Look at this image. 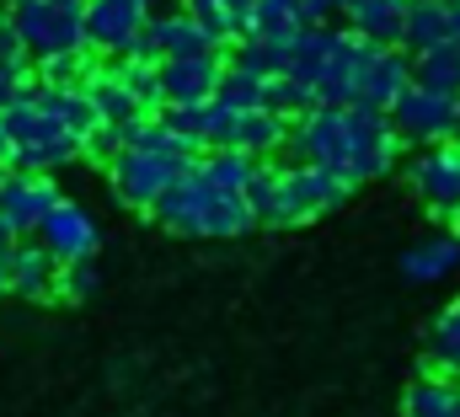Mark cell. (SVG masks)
<instances>
[{
	"instance_id": "obj_33",
	"label": "cell",
	"mask_w": 460,
	"mask_h": 417,
	"mask_svg": "<svg viewBox=\"0 0 460 417\" xmlns=\"http://www.w3.org/2000/svg\"><path fill=\"white\" fill-rule=\"evenodd\" d=\"M32 92V59H0V112Z\"/></svg>"
},
{
	"instance_id": "obj_44",
	"label": "cell",
	"mask_w": 460,
	"mask_h": 417,
	"mask_svg": "<svg viewBox=\"0 0 460 417\" xmlns=\"http://www.w3.org/2000/svg\"><path fill=\"white\" fill-rule=\"evenodd\" d=\"M0 5H16V0H0Z\"/></svg>"
},
{
	"instance_id": "obj_8",
	"label": "cell",
	"mask_w": 460,
	"mask_h": 417,
	"mask_svg": "<svg viewBox=\"0 0 460 417\" xmlns=\"http://www.w3.org/2000/svg\"><path fill=\"white\" fill-rule=\"evenodd\" d=\"M385 118H391L396 139H402V145H412V150H423V145H445V139H450V129H456V118H460V97H456V92H439V86L412 81V86L391 102Z\"/></svg>"
},
{
	"instance_id": "obj_41",
	"label": "cell",
	"mask_w": 460,
	"mask_h": 417,
	"mask_svg": "<svg viewBox=\"0 0 460 417\" xmlns=\"http://www.w3.org/2000/svg\"><path fill=\"white\" fill-rule=\"evenodd\" d=\"M450 230H456V235H460V208H456V214H450Z\"/></svg>"
},
{
	"instance_id": "obj_31",
	"label": "cell",
	"mask_w": 460,
	"mask_h": 417,
	"mask_svg": "<svg viewBox=\"0 0 460 417\" xmlns=\"http://www.w3.org/2000/svg\"><path fill=\"white\" fill-rule=\"evenodd\" d=\"M92 70H97V65H92V49H86V54H59V59L32 65V81H38V86H86Z\"/></svg>"
},
{
	"instance_id": "obj_5",
	"label": "cell",
	"mask_w": 460,
	"mask_h": 417,
	"mask_svg": "<svg viewBox=\"0 0 460 417\" xmlns=\"http://www.w3.org/2000/svg\"><path fill=\"white\" fill-rule=\"evenodd\" d=\"M0 123H5L11 166H16V172H43V177H54L59 166H75V161L86 155V139H81L70 123H59L32 92L5 107Z\"/></svg>"
},
{
	"instance_id": "obj_35",
	"label": "cell",
	"mask_w": 460,
	"mask_h": 417,
	"mask_svg": "<svg viewBox=\"0 0 460 417\" xmlns=\"http://www.w3.org/2000/svg\"><path fill=\"white\" fill-rule=\"evenodd\" d=\"M0 59H27V49L16 38V22H11V5H0Z\"/></svg>"
},
{
	"instance_id": "obj_30",
	"label": "cell",
	"mask_w": 460,
	"mask_h": 417,
	"mask_svg": "<svg viewBox=\"0 0 460 417\" xmlns=\"http://www.w3.org/2000/svg\"><path fill=\"white\" fill-rule=\"evenodd\" d=\"M113 70L123 75V86L134 92V102L145 112H161V65L155 59H113Z\"/></svg>"
},
{
	"instance_id": "obj_1",
	"label": "cell",
	"mask_w": 460,
	"mask_h": 417,
	"mask_svg": "<svg viewBox=\"0 0 460 417\" xmlns=\"http://www.w3.org/2000/svg\"><path fill=\"white\" fill-rule=\"evenodd\" d=\"M289 150H295V161L327 166V172H338L353 188L380 182L385 172L402 166V139H396L391 118L375 112V107H358V102L300 112L289 123Z\"/></svg>"
},
{
	"instance_id": "obj_39",
	"label": "cell",
	"mask_w": 460,
	"mask_h": 417,
	"mask_svg": "<svg viewBox=\"0 0 460 417\" xmlns=\"http://www.w3.org/2000/svg\"><path fill=\"white\" fill-rule=\"evenodd\" d=\"M332 5H338V16H348V11H353V5H358V0H332Z\"/></svg>"
},
{
	"instance_id": "obj_17",
	"label": "cell",
	"mask_w": 460,
	"mask_h": 417,
	"mask_svg": "<svg viewBox=\"0 0 460 417\" xmlns=\"http://www.w3.org/2000/svg\"><path fill=\"white\" fill-rule=\"evenodd\" d=\"M460 273V235L456 230H434V235H418L407 252H402V279L407 284H445Z\"/></svg>"
},
{
	"instance_id": "obj_28",
	"label": "cell",
	"mask_w": 460,
	"mask_h": 417,
	"mask_svg": "<svg viewBox=\"0 0 460 417\" xmlns=\"http://www.w3.org/2000/svg\"><path fill=\"white\" fill-rule=\"evenodd\" d=\"M412 81H423V86H439V92H456L460 97V43H439V49H429V54H418L412 59Z\"/></svg>"
},
{
	"instance_id": "obj_4",
	"label": "cell",
	"mask_w": 460,
	"mask_h": 417,
	"mask_svg": "<svg viewBox=\"0 0 460 417\" xmlns=\"http://www.w3.org/2000/svg\"><path fill=\"white\" fill-rule=\"evenodd\" d=\"M172 235H193V241H235V235H246L252 225H257V214L246 204V193H226V188H215L199 166H188L172 188H166V199L150 208Z\"/></svg>"
},
{
	"instance_id": "obj_21",
	"label": "cell",
	"mask_w": 460,
	"mask_h": 417,
	"mask_svg": "<svg viewBox=\"0 0 460 417\" xmlns=\"http://www.w3.org/2000/svg\"><path fill=\"white\" fill-rule=\"evenodd\" d=\"M456 407H460V380L434 375V369L418 375L402 396V417H456Z\"/></svg>"
},
{
	"instance_id": "obj_10",
	"label": "cell",
	"mask_w": 460,
	"mask_h": 417,
	"mask_svg": "<svg viewBox=\"0 0 460 417\" xmlns=\"http://www.w3.org/2000/svg\"><path fill=\"white\" fill-rule=\"evenodd\" d=\"M289 145V118H279L273 107H220V123H215V145L209 150H241L252 161H268L273 150Z\"/></svg>"
},
{
	"instance_id": "obj_14",
	"label": "cell",
	"mask_w": 460,
	"mask_h": 417,
	"mask_svg": "<svg viewBox=\"0 0 460 417\" xmlns=\"http://www.w3.org/2000/svg\"><path fill=\"white\" fill-rule=\"evenodd\" d=\"M412 86V59L402 49H380L369 43L364 59H358V81H353V102L375 107V112H391V102Z\"/></svg>"
},
{
	"instance_id": "obj_38",
	"label": "cell",
	"mask_w": 460,
	"mask_h": 417,
	"mask_svg": "<svg viewBox=\"0 0 460 417\" xmlns=\"http://www.w3.org/2000/svg\"><path fill=\"white\" fill-rule=\"evenodd\" d=\"M11 295V279H5V257H0V300Z\"/></svg>"
},
{
	"instance_id": "obj_12",
	"label": "cell",
	"mask_w": 460,
	"mask_h": 417,
	"mask_svg": "<svg viewBox=\"0 0 460 417\" xmlns=\"http://www.w3.org/2000/svg\"><path fill=\"white\" fill-rule=\"evenodd\" d=\"M38 241L54 252V262H92L97 246H102V225L92 219V208H81L75 199H59L43 214Z\"/></svg>"
},
{
	"instance_id": "obj_13",
	"label": "cell",
	"mask_w": 460,
	"mask_h": 417,
	"mask_svg": "<svg viewBox=\"0 0 460 417\" xmlns=\"http://www.w3.org/2000/svg\"><path fill=\"white\" fill-rule=\"evenodd\" d=\"M59 204V188H54V177H43V172H16L11 166V177L0 182V219H5V230L22 241V235H38V225H43V214Z\"/></svg>"
},
{
	"instance_id": "obj_24",
	"label": "cell",
	"mask_w": 460,
	"mask_h": 417,
	"mask_svg": "<svg viewBox=\"0 0 460 417\" xmlns=\"http://www.w3.org/2000/svg\"><path fill=\"white\" fill-rule=\"evenodd\" d=\"M182 11H188V16H193V22H199L220 49L235 43V38L246 32V5H235V0H188Z\"/></svg>"
},
{
	"instance_id": "obj_15",
	"label": "cell",
	"mask_w": 460,
	"mask_h": 417,
	"mask_svg": "<svg viewBox=\"0 0 460 417\" xmlns=\"http://www.w3.org/2000/svg\"><path fill=\"white\" fill-rule=\"evenodd\" d=\"M226 59L220 54H193V59H161V107L209 102L220 92Z\"/></svg>"
},
{
	"instance_id": "obj_40",
	"label": "cell",
	"mask_w": 460,
	"mask_h": 417,
	"mask_svg": "<svg viewBox=\"0 0 460 417\" xmlns=\"http://www.w3.org/2000/svg\"><path fill=\"white\" fill-rule=\"evenodd\" d=\"M450 145H456V150H460V118H456V129H450Z\"/></svg>"
},
{
	"instance_id": "obj_36",
	"label": "cell",
	"mask_w": 460,
	"mask_h": 417,
	"mask_svg": "<svg viewBox=\"0 0 460 417\" xmlns=\"http://www.w3.org/2000/svg\"><path fill=\"white\" fill-rule=\"evenodd\" d=\"M0 166H11V139H5V123H0Z\"/></svg>"
},
{
	"instance_id": "obj_7",
	"label": "cell",
	"mask_w": 460,
	"mask_h": 417,
	"mask_svg": "<svg viewBox=\"0 0 460 417\" xmlns=\"http://www.w3.org/2000/svg\"><path fill=\"white\" fill-rule=\"evenodd\" d=\"M188 166H193V161H182V155H172V150L123 145L118 155H108V182H113V193H118V204L123 208L150 214V208L166 199V188H172Z\"/></svg>"
},
{
	"instance_id": "obj_45",
	"label": "cell",
	"mask_w": 460,
	"mask_h": 417,
	"mask_svg": "<svg viewBox=\"0 0 460 417\" xmlns=\"http://www.w3.org/2000/svg\"><path fill=\"white\" fill-rule=\"evenodd\" d=\"M456 417H460V407H456Z\"/></svg>"
},
{
	"instance_id": "obj_2",
	"label": "cell",
	"mask_w": 460,
	"mask_h": 417,
	"mask_svg": "<svg viewBox=\"0 0 460 417\" xmlns=\"http://www.w3.org/2000/svg\"><path fill=\"white\" fill-rule=\"evenodd\" d=\"M348 199H353V182H343V177L327 172V166H311V161L257 166L252 182H246V204L257 214V225H273V230L311 225V219L343 208Z\"/></svg>"
},
{
	"instance_id": "obj_34",
	"label": "cell",
	"mask_w": 460,
	"mask_h": 417,
	"mask_svg": "<svg viewBox=\"0 0 460 417\" xmlns=\"http://www.w3.org/2000/svg\"><path fill=\"white\" fill-rule=\"evenodd\" d=\"M338 5L332 0H300V27H332Z\"/></svg>"
},
{
	"instance_id": "obj_43",
	"label": "cell",
	"mask_w": 460,
	"mask_h": 417,
	"mask_svg": "<svg viewBox=\"0 0 460 417\" xmlns=\"http://www.w3.org/2000/svg\"><path fill=\"white\" fill-rule=\"evenodd\" d=\"M235 5H252V0H235Z\"/></svg>"
},
{
	"instance_id": "obj_37",
	"label": "cell",
	"mask_w": 460,
	"mask_h": 417,
	"mask_svg": "<svg viewBox=\"0 0 460 417\" xmlns=\"http://www.w3.org/2000/svg\"><path fill=\"white\" fill-rule=\"evenodd\" d=\"M11 241H16V235H11V230H5V219H0V257L11 252Z\"/></svg>"
},
{
	"instance_id": "obj_9",
	"label": "cell",
	"mask_w": 460,
	"mask_h": 417,
	"mask_svg": "<svg viewBox=\"0 0 460 417\" xmlns=\"http://www.w3.org/2000/svg\"><path fill=\"white\" fill-rule=\"evenodd\" d=\"M155 16V0H86V49L102 59H128Z\"/></svg>"
},
{
	"instance_id": "obj_22",
	"label": "cell",
	"mask_w": 460,
	"mask_h": 417,
	"mask_svg": "<svg viewBox=\"0 0 460 417\" xmlns=\"http://www.w3.org/2000/svg\"><path fill=\"white\" fill-rule=\"evenodd\" d=\"M32 97L49 107L59 123H70L81 139H92V134H97V123H102V118H97V107H92V97H86V86H38V81H32Z\"/></svg>"
},
{
	"instance_id": "obj_32",
	"label": "cell",
	"mask_w": 460,
	"mask_h": 417,
	"mask_svg": "<svg viewBox=\"0 0 460 417\" xmlns=\"http://www.w3.org/2000/svg\"><path fill=\"white\" fill-rule=\"evenodd\" d=\"M97 257L92 262H59V284H54V295L59 300H92L97 295Z\"/></svg>"
},
{
	"instance_id": "obj_11",
	"label": "cell",
	"mask_w": 460,
	"mask_h": 417,
	"mask_svg": "<svg viewBox=\"0 0 460 417\" xmlns=\"http://www.w3.org/2000/svg\"><path fill=\"white\" fill-rule=\"evenodd\" d=\"M402 177L423 199V208H434V214H456L460 208V150L450 139L445 145H423L412 161H402Z\"/></svg>"
},
{
	"instance_id": "obj_29",
	"label": "cell",
	"mask_w": 460,
	"mask_h": 417,
	"mask_svg": "<svg viewBox=\"0 0 460 417\" xmlns=\"http://www.w3.org/2000/svg\"><path fill=\"white\" fill-rule=\"evenodd\" d=\"M215 102L235 107V112H241V107H268V75H252V70H241V65H226Z\"/></svg>"
},
{
	"instance_id": "obj_25",
	"label": "cell",
	"mask_w": 460,
	"mask_h": 417,
	"mask_svg": "<svg viewBox=\"0 0 460 417\" xmlns=\"http://www.w3.org/2000/svg\"><path fill=\"white\" fill-rule=\"evenodd\" d=\"M193 166H199L215 188L246 193V182H252V172H257L262 161H252V155H241V150H204V155H193Z\"/></svg>"
},
{
	"instance_id": "obj_20",
	"label": "cell",
	"mask_w": 460,
	"mask_h": 417,
	"mask_svg": "<svg viewBox=\"0 0 460 417\" xmlns=\"http://www.w3.org/2000/svg\"><path fill=\"white\" fill-rule=\"evenodd\" d=\"M439 43H450V11H445V0H412L407 5V27H402V54L418 59V54H429Z\"/></svg>"
},
{
	"instance_id": "obj_26",
	"label": "cell",
	"mask_w": 460,
	"mask_h": 417,
	"mask_svg": "<svg viewBox=\"0 0 460 417\" xmlns=\"http://www.w3.org/2000/svg\"><path fill=\"white\" fill-rule=\"evenodd\" d=\"M284 59H289V38H257V32H246V38H235V59L230 65L273 81V75H284Z\"/></svg>"
},
{
	"instance_id": "obj_6",
	"label": "cell",
	"mask_w": 460,
	"mask_h": 417,
	"mask_svg": "<svg viewBox=\"0 0 460 417\" xmlns=\"http://www.w3.org/2000/svg\"><path fill=\"white\" fill-rule=\"evenodd\" d=\"M11 22L32 65L59 54H86V0H16Z\"/></svg>"
},
{
	"instance_id": "obj_3",
	"label": "cell",
	"mask_w": 460,
	"mask_h": 417,
	"mask_svg": "<svg viewBox=\"0 0 460 417\" xmlns=\"http://www.w3.org/2000/svg\"><path fill=\"white\" fill-rule=\"evenodd\" d=\"M364 38L348 27H300L289 38V59L284 75H295L316 107H348L353 102V81H358V59H364Z\"/></svg>"
},
{
	"instance_id": "obj_16",
	"label": "cell",
	"mask_w": 460,
	"mask_h": 417,
	"mask_svg": "<svg viewBox=\"0 0 460 417\" xmlns=\"http://www.w3.org/2000/svg\"><path fill=\"white\" fill-rule=\"evenodd\" d=\"M5 279H11V295L22 300H54V284H59V262L54 252L32 235V241H11L5 252Z\"/></svg>"
},
{
	"instance_id": "obj_27",
	"label": "cell",
	"mask_w": 460,
	"mask_h": 417,
	"mask_svg": "<svg viewBox=\"0 0 460 417\" xmlns=\"http://www.w3.org/2000/svg\"><path fill=\"white\" fill-rule=\"evenodd\" d=\"M246 32H257V38H295L300 32V0H252L246 5Z\"/></svg>"
},
{
	"instance_id": "obj_18",
	"label": "cell",
	"mask_w": 460,
	"mask_h": 417,
	"mask_svg": "<svg viewBox=\"0 0 460 417\" xmlns=\"http://www.w3.org/2000/svg\"><path fill=\"white\" fill-rule=\"evenodd\" d=\"M407 5L412 0H358L348 11V32H358L364 43H380V49H402V27H407Z\"/></svg>"
},
{
	"instance_id": "obj_19",
	"label": "cell",
	"mask_w": 460,
	"mask_h": 417,
	"mask_svg": "<svg viewBox=\"0 0 460 417\" xmlns=\"http://www.w3.org/2000/svg\"><path fill=\"white\" fill-rule=\"evenodd\" d=\"M86 97H92V107H97L102 123H139V118H150L145 107L134 102V92L123 86V75H118L113 65H97V70L86 75Z\"/></svg>"
},
{
	"instance_id": "obj_23",
	"label": "cell",
	"mask_w": 460,
	"mask_h": 417,
	"mask_svg": "<svg viewBox=\"0 0 460 417\" xmlns=\"http://www.w3.org/2000/svg\"><path fill=\"white\" fill-rule=\"evenodd\" d=\"M423 348H429V369H434V375L460 380V300H456V306H445V311L429 321Z\"/></svg>"
},
{
	"instance_id": "obj_42",
	"label": "cell",
	"mask_w": 460,
	"mask_h": 417,
	"mask_svg": "<svg viewBox=\"0 0 460 417\" xmlns=\"http://www.w3.org/2000/svg\"><path fill=\"white\" fill-rule=\"evenodd\" d=\"M5 177H11V166H0V182H5Z\"/></svg>"
}]
</instances>
